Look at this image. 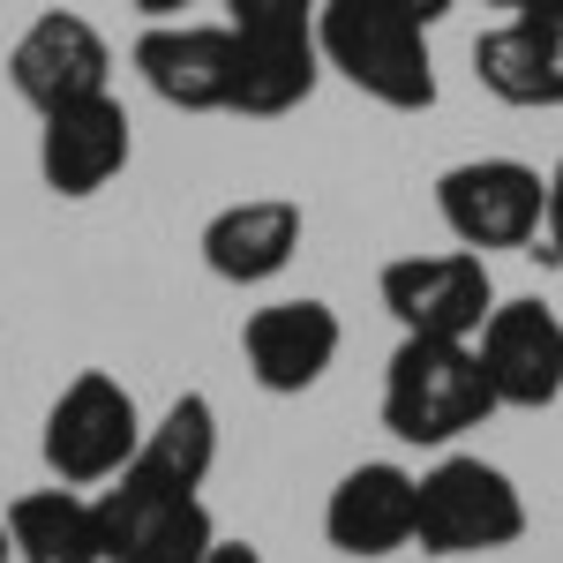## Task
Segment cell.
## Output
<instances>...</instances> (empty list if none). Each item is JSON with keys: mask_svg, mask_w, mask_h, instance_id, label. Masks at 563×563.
Instances as JSON below:
<instances>
[{"mask_svg": "<svg viewBox=\"0 0 563 563\" xmlns=\"http://www.w3.org/2000/svg\"><path fill=\"white\" fill-rule=\"evenodd\" d=\"M316 45H323V68L346 76L361 98H376L384 113H429L435 106L429 23L406 15L398 0H323Z\"/></svg>", "mask_w": 563, "mask_h": 563, "instance_id": "6da1fadb", "label": "cell"}, {"mask_svg": "<svg viewBox=\"0 0 563 563\" xmlns=\"http://www.w3.org/2000/svg\"><path fill=\"white\" fill-rule=\"evenodd\" d=\"M504 413L481 376L474 339H398L384 361V429L413 451H451Z\"/></svg>", "mask_w": 563, "mask_h": 563, "instance_id": "7a4b0ae2", "label": "cell"}, {"mask_svg": "<svg viewBox=\"0 0 563 563\" xmlns=\"http://www.w3.org/2000/svg\"><path fill=\"white\" fill-rule=\"evenodd\" d=\"M143 451V406L121 376L106 368H76L53 390L38 421V459L60 488H106L113 474H129Z\"/></svg>", "mask_w": 563, "mask_h": 563, "instance_id": "3957f363", "label": "cell"}, {"mask_svg": "<svg viewBox=\"0 0 563 563\" xmlns=\"http://www.w3.org/2000/svg\"><path fill=\"white\" fill-rule=\"evenodd\" d=\"M526 541V496L504 466H488L474 451H443L421 474V519H413V549L429 556H496Z\"/></svg>", "mask_w": 563, "mask_h": 563, "instance_id": "277c9868", "label": "cell"}, {"mask_svg": "<svg viewBox=\"0 0 563 563\" xmlns=\"http://www.w3.org/2000/svg\"><path fill=\"white\" fill-rule=\"evenodd\" d=\"M90 511H98L106 563H203L218 541L203 488H166L135 466L113 474L106 488H90Z\"/></svg>", "mask_w": 563, "mask_h": 563, "instance_id": "5b68a950", "label": "cell"}, {"mask_svg": "<svg viewBox=\"0 0 563 563\" xmlns=\"http://www.w3.org/2000/svg\"><path fill=\"white\" fill-rule=\"evenodd\" d=\"M376 301L398 339H474L496 308V278L474 249H413L376 271Z\"/></svg>", "mask_w": 563, "mask_h": 563, "instance_id": "8992f818", "label": "cell"}, {"mask_svg": "<svg viewBox=\"0 0 563 563\" xmlns=\"http://www.w3.org/2000/svg\"><path fill=\"white\" fill-rule=\"evenodd\" d=\"M541 196L549 174L526 158H459L435 174V218L459 249L496 256V249H533L541 233Z\"/></svg>", "mask_w": 563, "mask_h": 563, "instance_id": "52a82bcc", "label": "cell"}, {"mask_svg": "<svg viewBox=\"0 0 563 563\" xmlns=\"http://www.w3.org/2000/svg\"><path fill=\"white\" fill-rule=\"evenodd\" d=\"M8 84L31 113H60L76 98L113 90V45L106 31L76 8H45L38 23H23V38L8 45Z\"/></svg>", "mask_w": 563, "mask_h": 563, "instance_id": "ba28073f", "label": "cell"}, {"mask_svg": "<svg viewBox=\"0 0 563 563\" xmlns=\"http://www.w3.org/2000/svg\"><path fill=\"white\" fill-rule=\"evenodd\" d=\"M474 353L504 413H541L563 398V316L549 301H533V294L496 301L488 323L474 331Z\"/></svg>", "mask_w": 563, "mask_h": 563, "instance_id": "9c48e42d", "label": "cell"}, {"mask_svg": "<svg viewBox=\"0 0 563 563\" xmlns=\"http://www.w3.org/2000/svg\"><path fill=\"white\" fill-rule=\"evenodd\" d=\"M129 158H135V121H129V106H121L113 90L76 98V106H60V113H38V180H45V196L90 203L98 188H113V180L129 174Z\"/></svg>", "mask_w": 563, "mask_h": 563, "instance_id": "30bf717a", "label": "cell"}, {"mask_svg": "<svg viewBox=\"0 0 563 563\" xmlns=\"http://www.w3.org/2000/svg\"><path fill=\"white\" fill-rule=\"evenodd\" d=\"M346 353V323L339 308L301 294V301H263L241 323V361H249V384L271 398H301L316 390Z\"/></svg>", "mask_w": 563, "mask_h": 563, "instance_id": "8fae6325", "label": "cell"}, {"mask_svg": "<svg viewBox=\"0 0 563 563\" xmlns=\"http://www.w3.org/2000/svg\"><path fill=\"white\" fill-rule=\"evenodd\" d=\"M413 519H421V474L398 459H361L323 496V541L353 563H384L413 549Z\"/></svg>", "mask_w": 563, "mask_h": 563, "instance_id": "7c38bea8", "label": "cell"}, {"mask_svg": "<svg viewBox=\"0 0 563 563\" xmlns=\"http://www.w3.org/2000/svg\"><path fill=\"white\" fill-rule=\"evenodd\" d=\"M129 68L143 90L174 113H225L233 106V31L225 23H143V38L129 45Z\"/></svg>", "mask_w": 563, "mask_h": 563, "instance_id": "4fadbf2b", "label": "cell"}, {"mask_svg": "<svg viewBox=\"0 0 563 563\" xmlns=\"http://www.w3.org/2000/svg\"><path fill=\"white\" fill-rule=\"evenodd\" d=\"M474 76L496 106L563 113V8H519L474 38Z\"/></svg>", "mask_w": 563, "mask_h": 563, "instance_id": "5bb4252c", "label": "cell"}, {"mask_svg": "<svg viewBox=\"0 0 563 563\" xmlns=\"http://www.w3.org/2000/svg\"><path fill=\"white\" fill-rule=\"evenodd\" d=\"M301 233H308V218L294 196H241V203H218L203 218L196 249H203V271L218 286H271L301 256Z\"/></svg>", "mask_w": 563, "mask_h": 563, "instance_id": "9a60e30c", "label": "cell"}, {"mask_svg": "<svg viewBox=\"0 0 563 563\" xmlns=\"http://www.w3.org/2000/svg\"><path fill=\"white\" fill-rule=\"evenodd\" d=\"M323 84L316 31H233V106L241 121H286Z\"/></svg>", "mask_w": 563, "mask_h": 563, "instance_id": "2e32d148", "label": "cell"}, {"mask_svg": "<svg viewBox=\"0 0 563 563\" xmlns=\"http://www.w3.org/2000/svg\"><path fill=\"white\" fill-rule=\"evenodd\" d=\"M8 563H106L98 549V511L84 488H31L8 496Z\"/></svg>", "mask_w": 563, "mask_h": 563, "instance_id": "e0dca14e", "label": "cell"}, {"mask_svg": "<svg viewBox=\"0 0 563 563\" xmlns=\"http://www.w3.org/2000/svg\"><path fill=\"white\" fill-rule=\"evenodd\" d=\"M135 474L166 481V488H203V481L218 474V406L203 390H180L158 421H143Z\"/></svg>", "mask_w": 563, "mask_h": 563, "instance_id": "ac0fdd59", "label": "cell"}, {"mask_svg": "<svg viewBox=\"0 0 563 563\" xmlns=\"http://www.w3.org/2000/svg\"><path fill=\"white\" fill-rule=\"evenodd\" d=\"M323 0H225V31H316Z\"/></svg>", "mask_w": 563, "mask_h": 563, "instance_id": "d6986e66", "label": "cell"}, {"mask_svg": "<svg viewBox=\"0 0 563 563\" xmlns=\"http://www.w3.org/2000/svg\"><path fill=\"white\" fill-rule=\"evenodd\" d=\"M526 256H541V263H556L563 271V158L549 166V196H541V233H533V249Z\"/></svg>", "mask_w": 563, "mask_h": 563, "instance_id": "ffe728a7", "label": "cell"}, {"mask_svg": "<svg viewBox=\"0 0 563 563\" xmlns=\"http://www.w3.org/2000/svg\"><path fill=\"white\" fill-rule=\"evenodd\" d=\"M203 563H271V556H263L256 541H225V533H218V541H211V556H203Z\"/></svg>", "mask_w": 563, "mask_h": 563, "instance_id": "44dd1931", "label": "cell"}, {"mask_svg": "<svg viewBox=\"0 0 563 563\" xmlns=\"http://www.w3.org/2000/svg\"><path fill=\"white\" fill-rule=\"evenodd\" d=\"M135 15H143V23H174V15H188V8H196V0H129Z\"/></svg>", "mask_w": 563, "mask_h": 563, "instance_id": "7402d4cb", "label": "cell"}, {"mask_svg": "<svg viewBox=\"0 0 563 563\" xmlns=\"http://www.w3.org/2000/svg\"><path fill=\"white\" fill-rule=\"evenodd\" d=\"M398 8H406V15H421V23H443V15H451V8H459V0H398Z\"/></svg>", "mask_w": 563, "mask_h": 563, "instance_id": "603a6c76", "label": "cell"}, {"mask_svg": "<svg viewBox=\"0 0 563 563\" xmlns=\"http://www.w3.org/2000/svg\"><path fill=\"white\" fill-rule=\"evenodd\" d=\"M488 8H504V15H519V8H563V0H488Z\"/></svg>", "mask_w": 563, "mask_h": 563, "instance_id": "cb8c5ba5", "label": "cell"}, {"mask_svg": "<svg viewBox=\"0 0 563 563\" xmlns=\"http://www.w3.org/2000/svg\"><path fill=\"white\" fill-rule=\"evenodd\" d=\"M0 563H8V511H0Z\"/></svg>", "mask_w": 563, "mask_h": 563, "instance_id": "d4e9b609", "label": "cell"}]
</instances>
